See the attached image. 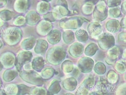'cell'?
Masks as SVG:
<instances>
[{"mask_svg":"<svg viewBox=\"0 0 126 95\" xmlns=\"http://www.w3.org/2000/svg\"><path fill=\"white\" fill-rule=\"evenodd\" d=\"M62 70L66 73L71 72L73 70V63L70 60H65L62 64Z\"/></svg>","mask_w":126,"mask_h":95,"instance_id":"24","label":"cell"},{"mask_svg":"<svg viewBox=\"0 0 126 95\" xmlns=\"http://www.w3.org/2000/svg\"><path fill=\"white\" fill-rule=\"evenodd\" d=\"M44 0V1H50L51 0Z\"/></svg>","mask_w":126,"mask_h":95,"instance_id":"36","label":"cell"},{"mask_svg":"<svg viewBox=\"0 0 126 95\" xmlns=\"http://www.w3.org/2000/svg\"><path fill=\"white\" fill-rule=\"evenodd\" d=\"M61 89V87L60 86L59 81L55 79L52 82L51 85L48 88L47 91V95L57 94L60 91Z\"/></svg>","mask_w":126,"mask_h":95,"instance_id":"16","label":"cell"},{"mask_svg":"<svg viewBox=\"0 0 126 95\" xmlns=\"http://www.w3.org/2000/svg\"><path fill=\"white\" fill-rule=\"evenodd\" d=\"M32 57V53L28 50H22L19 52L16 57L15 65L18 72L21 71L22 67L26 64L29 63Z\"/></svg>","mask_w":126,"mask_h":95,"instance_id":"5","label":"cell"},{"mask_svg":"<svg viewBox=\"0 0 126 95\" xmlns=\"http://www.w3.org/2000/svg\"><path fill=\"white\" fill-rule=\"evenodd\" d=\"M75 35L77 39L80 42H85L87 40L88 35L86 31L82 29H78L76 31Z\"/></svg>","mask_w":126,"mask_h":95,"instance_id":"25","label":"cell"},{"mask_svg":"<svg viewBox=\"0 0 126 95\" xmlns=\"http://www.w3.org/2000/svg\"><path fill=\"white\" fill-rule=\"evenodd\" d=\"M64 89L67 91L74 90L77 86V81L73 77H70L64 79L62 83Z\"/></svg>","mask_w":126,"mask_h":95,"instance_id":"14","label":"cell"},{"mask_svg":"<svg viewBox=\"0 0 126 95\" xmlns=\"http://www.w3.org/2000/svg\"><path fill=\"white\" fill-rule=\"evenodd\" d=\"M16 56L11 51H5L2 53L0 56V61L3 67L5 68H12L15 65Z\"/></svg>","mask_w":126,"mask_h":95,"instance_id":"6","label":"cell"},{"mask_svg":"<svg viewBox=\"0 0 126 95\" xmlns=\"http://www.w3.org/2000/svg\"><path fill=\"white\" fill-rule=\"evenodd\" d=\"M48 47V43L43 39H39L37 41L34 47V51L36 53L43 55Z\"/></svg>","mask_w":126,"mask_h":95,"instance_id":"10","label":"cell"},{"mask_svg":"<svg viewBox=\"0 0 126 95\" xmlns=\"http://www.w3.org/2000/svg\"><path fill=\"white\" fill-rule=\"evenodd\" d=\"M54 11L58 12L59 13H60L62 16H66L69 14V11L67 9V8L62 6V5H59L57 7H56L54 9Z\"/></svg>","mask_w":126,"mask_h":95,"instance_id":"29","label":"cell"},{"mask_svg":"<svg viewBox=\"0 0 126 95\" xmlns=\"http://www.w3.org/2000/svg\"><path fill=\"white\" fill-rule=\"evenodd\" d=\"M2 37L5 42L9 46H12L19 43L22 37L21 30L17 27L7 28L4 31Z\"/></svg>","mask_w":126,"mask_h":95,"instance_id":"2","label":"cell"},{"mask_svg":"<svg viewBox=\"0 0 126 95\" xmlns=\"http://www.w3.org/2000/svg\"><path fill=\"white\" fill-rule=\"evenodd\" d=\"M50 8V4L45 1L39 2L36 6V10L40 14H45L47 13Z\"/></svg>","mask_w":126,"mask_h":95,"instance_id":"20","label":"cell"},{"mask_svg":"<svg viewBox=\"0 0 126 95\" xmlns=\"http://www.w3.org/2000/svg\"><path fill=\"white\" fill-rule=\"evenodd\" d=\"M17 86L18 87V95H30V87L24 84H20Z\"/></svg>","mask_w":126,"mask_h":95,"instance_id":"27","label":"cell"},{"mask_svg":"<svg viewBox=\"0 0 126 95\" xmlns=\"http://www.w3.org/2000/svg\"><path fill=\"white\" fill-rule=\"evenodd\" d=\"M6 3V0H0V8L3 7Z\"/></svg>","mask_w":126,"mask_h":95,"instance_id":"31","label":"cell"},{"mask_svg":"<svg viewBox=\"0 0 126 95\" xmlns=\"http://www.w3.org/2000/svg\"><path fill=\"white\" fill-rule=\"evenodd\" d=\"M15 13L8 10H3L0 12V18L3 21H8L12 19Z\"/></svg>","mask_w":126,"mask_h":95,"instance_id":"22","label":"cell"},{"mask_svg":"<svg viewBox=\"0 0 126 95\" xmlns=\"http://www.w3.org/2000/svg\"><path fill=\"white\" fill-rule=\"evenodd\" d=\"M58 4H60L61 5L63 6L66 8H67V3L65 1V0H59L58 1Z\"/></svg>","mask_w":126,"mask_h":95,"instance_id":"30","label":"cell"},{"mask_svg":"<svg viewBox=\"0 0 126 95\" xmlns=\"http://www.w3.org/2000/svg\"><path fill=\"white\" fill-rule=\"evenodd\" d=\"M63 41L66 44H70L72 43L74 40V34L71 31H65L63 34Z\"/></svg>","mask_w":126,"mask_h":95,"instance_id":"21","label":"cell"},{"mask_svg":"<svg viewBox=\"0 0 126 95\" xmlns=\"http://www.w3.org/2000/svg\"><path fill=\"white\" fill-rule=\"evenodd\" d=\"M30 94L33 95H47V91L45 88L43 87H32L30 89Z\"/></svg>","mask_w":126,"mask_h":95,"instance_id":"23","label":"cell"},{"mask_svg":"<svg viewBox=\"0 0 126 95\" xmlns=\"http://www.w3.org/2000/svg\"><path fill=\"white\" fill-rule=\"evenodd\" d=\"M28 0H16L14 5L15 10L19 13L25 12L28 9Z\"/></svg>","mask_w":126,"mask_h":95,"instance_id":"12","label":"cell"},{"mask_svg":"<svg viewBox=\"0 0 126 95\" xmlns=\"http://www.w3.org/2000/svg\"><path fill=\"white\" fill-rule=\"evenodd\" d=\"M40 20L39 14L35 11L29 12L26 16V23L30 25H34L37 24Z\"/></svg>","mask_w":126,"mask_h":95,"instance_id":"9","label":"cell"},{"mask_svg":"<svg viewBox=\"0 0 126 95\" xmlns=\"http://www.w3.org/2000/svg\"><path fill=\"white\" fill-rule=\"evenodd\" d=\"M2 43L1 41L0 40V48L2 47Z\"/></svg>","mask_w":126,"mask_h":95,"instance_id":"35","label":"cell"},{"mask_svg":"<svg viewBox=\"0 0 126 95\" xmlns=\"http://www.w3.org/2000/svg\"><path fill=\"white\" fill-rule=\"evenodd\" d=\"M35 43L34 38H29L24 39L21 44V48L25 50H30L33 48Z\"/></svg>","mask_w":126,"mask_h":95,"instance_id":"17","label":"cell"},{"mask_svg":"<svg viewBox=\"0 0 126 95\" xmlns=\"http://www.w3.org/2000/svg\"><path fill=\"white\" fill-rule=\"evenodd\" d=\"M3 67V66L2 64L1 63V62L0 61V71L2 69Z\"/></svg>","mask_w":126,"mask_h":95,"instance_id":"33","label":"cell"},{"mask_svg":"<svg viewBox=\"0 0 126 95\" xmlns=\"http://www.w3.org/2000/svg\"><path fill=\"white\" fill-rule=\"evenodd\" d=\"M66 52L64 49L60 46L51 48L46 53V59L52 65H57L60 64L65 58Z\"/></svg>","mask_w":126,"mask_h":95,"instance_id":"1","label":"cell"},{"mask_svg":"<svg viewBox=\"0 0 126 95\" xmlns=\"http://www.w3.org/2000/svg\"><path fill=\"white\" fill-rule=\"evenodd\" d=\"M62 37L61 32L58 29L52 30L47 35V39L49 43L52 45H55L58 43Z\"/></svg>","mask_w":126,"mask_h":95,"instance_id":"8","label":"cell"},{"mask_svg":"<svg viewBox=\"0 0 126 95\" xmlns=\"http://www.w3.org/2000/svg\"><path fill=\"white\" fill-rule=\"evenodd\" d=\"M19 75L25 82L37 86H41L44 83L43 79L37 72L33 70L21 71Z\"/></svg>","mask_w":126,"mask_h":95,"instance_id":"3","label":"cell"},{"mask_svg":"<svg viewBox=\"0 0 126 95\" xmlns=\"http://www.w3.org/2000/svg\"><path fill=\"white\" fill-rule=\"evenodd\" d=\"M83 49V47L81 44L78 43H75L69 47L68 51L72 56L77 57L82 54Z\"/></svg>","mask_w":126,"mask_h":95,"instance_id":"11","label":"cell"},{"mask_svg":"<svg viewBox=\"0 0 126 95\" xmlns=\"http://www.w3.org/2000/svg\"><path fill=\"white\" fill-rule=\"evenodd\" d=\"M26 22V18L22 15H19L14 19L13 23L16 26H21L24 25Z\"/></svg>","mask_w":126,"mask_h":95,"instance_id":"28","label":"cell"},{"mask_svg":"<svg viewBox=\"0 0 126 95\" xmlns=\"http://www.w3.org/2000/svg\"><path fill=\"white\" fill-rule=\"evenodd\" d=\"M4 24V22L3 20H2L0 18V27L2 26Z\"/></svg>","mask_w":126,"mask_h":95,"instance_id":"32","label":"cell"},{"mask_svg":"<svg viewBox=\"0 0 126 95\" xmlns=\"http://www.w3.org/2000/svg\"><path fill=\"white\" fill-rule=\"evenodd\" d=\"M18 71L12 69H7L5 70L2 75L3 79L6 82L12 81L18 75Z\"/></svg>","mask_w":126,"mask_h":95,"instance_id":"15","label":"cell"},{"mask_svg":"<svg viewBox=\"0 0 126 95\" xmlns=\"http://www.w3.org/2000/svg\"><path fill=\"white\" fill-rule=\"evenodd\" d=\"M66 95H72V94H70V93H67V94H66Z\"/></svg>","mask_w":126,"mask_h":95,"instance_id":"37","label":"cell"},{"mask_svg":"<svg viewBox=\"0 0 126 95\" xmlns=\"http://www.w3.org/2000/svg\"><path fill=\"white\" fill-rule=\"evenodd\" d=\"M3 91L5 94L8 95H18V87L15 84H9L5 85Z\"/></svg>","mask_w":126,"mask_h":95,"instance_id":"19","label":"cell"},{"mask_svg":"<svg viewBox=\"0 0 126 95\" xmlns=\"http://www.w3.org/2000/svg\"><path fill=\"white\" fill-rule=\"evenodd\" d=\"M83 19L79 17H71L62 18L59 22L60 27L63 29H76L82 25Z\"/></svg>","mask_w":126,"mask_h":95,"instance_id":"4","label":"cell"},{"mask_svg":"<svg viewBox=\"0 0 126 95\" xmlns=\"http://www.w3.org/2000/svg\"><path fill=\"white\" fill-rule=\"evenodd\" d=\"M58 17V14L55 12H48L44 14L43 18L50 22L55 21Z\"/></svg>","mask_w":126,"mask_h":95,"instance_id":"26","label":"cell"},{"mask_svg":"<svg viewBox=\"0 0 126 95\" xmlns=\"http://www.w3.org/2000/svg\"><path fill=\"white\" fill-rule=\"evenodd\" d=\"M1 87H2V82H1V79L0 78V90H1Z\"/></svg>","mask_w":126,"mask_h":95,"instance_id":"34","label":"cell"},{"mask_svg":"<svg viewBox=\"0 0 126 95\" xmlns=\"http://www.w3.org/2000/svg\"><path fill=\"white\" fill-rule=\"evenodd\" d=\"M53 24L50 21L45 19L40 21L37 23L36 27V31L37 33L41 36L47 35L52 30Z\"/></svg>","mask_w":126,"mask_h":95,"instance_id":"7","label":"cell"},{"mask_svg":"<svg viewBox=\"0 0 126 95\" xmlns=\"http://www.w3.org/2000/svg\"><path fill=\"white\" fill-rule=\"evenodd\" d=\"M45 65L44 60L41 56H37L33 58L32 63V67L36 71L40 72Z\"/></svg>","mask_w":126,"mask_h":95,"instance_id":"13","label":"cell"},{"mask_svg":"<svg viewBox=\"0 0 126 95\" xmlns=\"http://www.w3.org/2000/svg\"><path fill=\"white\" fill-rule=\"evenodd\" d=\"M55 70L51 67H47L45 68L41 73L42 78L44 80H49L52 78L55 74Z\"/></svg>","mask_w":126,"mask_h":95,"instance_id":"18","label":"cell"}]
</instances>
